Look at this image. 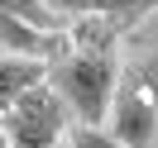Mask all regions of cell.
<instances>
[{"label": "cell", "instance_id": "cell-3", "mask_svg": "<svg viewBox=\"0 0 158 148\" xmlns=\"http://www.w3.org/2000/svg\"><path fill=\"white\" fill-rule=\"evenodd\" d=\"M62 129H67V100L53 91V81L5 105V143H58Z\"/></svg>", "mask_w": 158, "mask_h": 148}, {"label": "cell", "instance_id": "cell-9", "mask_svg": "<svg viewBox=\"0 0 158 148\" xmlns=\"http://www.w3.org/2000/svg\"><path fill=\"white\" fill-rule=\"evenodd\" d=\"M5 148H72V143H62V138H58V143H5Z\"/></svg>", "mask_w": 158, "mask_h": 148}, {"label": "cell", "instance_id": "cell-1", "mask_svg": "<svg viewBox=\"0 0 158 148\" xmlns=\"http://www.w3.org/2000/svg\"><path fill=\"white\" fill-rule=\"evenodd\" d=\"M53 91L67 100V110L77 115V124H106V115L115 110V91H120V72L110 48H81L53 62L48 72Z\"/></svg>", "mask_w": 158, "mask_h": 148}, {"label": "cell", "instance_id": "cell-8", "mask_svg": "<svg viewBox=\"0 0 158 148\" xmlns=\"http://www.w3.org/2000/svg\"><path fill=\"white\" fill-rule=\"evenodd\" d=\"M0 5H5V10L10 14H19V19H29V24H39V29H62V14L58 10H43L39 0H0Z\"/></svg>", "mask_w": 158, "mask_h": 148}, {"label": "cell", "instance_id": "cell-6", "mask_svg": "<svg viewBox=\"0 0 158 148\" xmlns=\"http://www.w3.org/2000/svg\"><path fill=\"white\" fill-rule=\"evenodd\" d=\"M53 10H62V14H96V19H110L120 29H129L148 10H158V0H58Z\"/></svg>", "mask_w": 158, "mask_h": 148}, {"label": "cell", "instance_id": "cell-5", "mask_svg": "<svg viewBox=\"0 0 158 148\" xmlns=\"http://www.w3.org/2000/svg\"><path fill=\"white\" fill-rule=\"evenodd\" d=\"M48 72H53V62H43V58L5 53V62H0V105H15L24 91L43 86V81H48Z\"/></svg>", "mask_w": 158, "mask_h": 148}, {"label": "cell", "instance_id": "cell-4", "mask_svg": "<svg viewBox=\"0 0 158 148\" xmlns=\"http://www.w3.org/2000/svg\"><path fill=\"white\" fill-rule=\"evenodd\" d=\"M0 43L5 53H19V58H43V62H58L72 53V38L62 29H39V24L19 19V14H0Z\"/></svg>", "mask_w": 158, "mask_h": 148}, {"label": "cell", "instance_id": "cell-7", "mask_svg": "<svg viewBox=\"0 0 158 148\" xmlns=\"http://www.w3.org/2000/svg\"><path fill=\"white\" fill-rule=\"evenodd\" d=\"M67 143L72 148H129L120 134H101V124H72L67 129Z\"/></svg>", "mask_w": 158, "mask_h": 148}, {"label": "cell", "instance_id": "cell-2", "mask_svg": "<svg viewBox=\"0 0 158 148\" xmlns=\"http://www.w3.org/2000/svg\"><path fill=\"white\" fill-rule=\"evenodd\" d=\"M158 129V58L125 72L110 110V134H120L129 148H148Z\"/></svg>", "mask_w": 158, "mask_h": 148}]
</instances>
